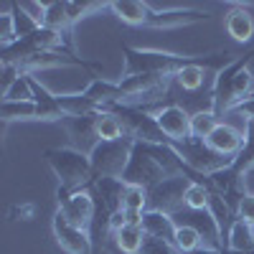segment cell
<instances>
[{"instance_id": "obj_24", "label": "cell", "mask_w": 254, "mask_h": 254, "mask_svg": "<svg viewBox=\"0 0 254 254\" xmlns=\"http://www.w3.org/2000/svg\"><path fill=\"white\" fill-rule=\"evenodd\" d=\"M173 247L181 252V254H190V252H196L203 247V239L201 234L193 229V226H188V224H178L176 229V239H173Z\"/></svg>"}, {"instance_id": "obj_8", "label": "cell", "mask_w": 254, "mask_h": 254, "mask_svg": "<svg viewBox=\"0 0 254 254\" xmlns=\"http://www.w3.org/2000/svg\"><path fill=\"white\" fill-rule=\"evenodd\" d=\"M193 183L188 178V173L183 176H171L160 181L158 186H153L147 190V211H163V214H178L181 208H186V190Z\"/></svg>"}, {"instance_id": "obj_4", "label": "cell", "mask_w": 254, "mask_h": 254, "mask_svg": "<svg viewBox=\"0 0 254 254\" xmlns=\"http://www.w3.org/2000/svg\"><path fill=\"white\" fill-rule=\"evenodd\" d=\"M125 54V69L122 79L137 76V74H163V76H176L186 64L201 61V56H178L158 49H135V46H122Z\"/></svg>"}, {"instance_id": "obj_5", "label": "cell", "mask_w": 254, "mask_h": 254, "mask_svg": "<svg viewBox=\"0 0 254 254\" xmlns=\"http://www.w3.org/2000/svg\"><path fill=\"white\" fill-rule=\"evenodd\" d=\"M173 150L178 153L183 165L190 171L188 176H190L193 183H206V176H214V173L224 171V168L234 165V158L219 155L216 150H211V147L206 145V140H196V137L173 145Z\"/></svg>"}, {"instance_id": "obj_20", "label": "cell", "mask_w": 254, "mask_h": 254, "mask_svg": "<svg viewBox=\"0 0 254 254\" xmlns=\"http://www.w3.org/2000/svg\"><path fill=\"white\" fill-rule=\"evenodd\" d=\"M206 76H211V71L206 66H201V61H193V64H186V66L176 74V84L183 92H198L203 87Z\"/></svg>"}, {"instance_id": "obj_25", "label": "cell", "mask_w": 254, "mask_h": 254, "mask_svg": "<svg viewBox=\"0 0 254 254\" xmlns=\"http://www.w3.org/2000/svg\"><path fill=\"white\" fill-rule=\"evenodd\" d=\"M122 208L127 211V214H145V211H147V188L125 186Z\"/></svg>"}, {"instance_id": "obj_19", "label": "cell", "mask_w": 254, "mask_h": 254, "mask_svg": "<svg viewBox=\"0 0 254 254\" xmlns=\"http://www.w3.org/2000/svg\"><path fill=\"white\" fill-rule=\"evenodd\" d=\"M44 26L61 33L64 38L71 44V20H69V10H66V3H49L46 5V20H44Z\"/></svg>"}, {"instance_id": "obj_28", "label": "cell", "mask_w": 254, "mask_h": 254, "mask_svg": "<svg viewBox=\"0 0 254 254\" xmlns=\"http://www.w3.org/2000/svg\"><path fill=\"white\" fill-rule=\"evenodd\" d=\"M10 5L13 3H5L3 5V15H0V49H8L18 41V33H15V23H13V15H10Z\"/></svg>"}, {"instance_id": "obj_16", "label": "cell", "mask_w": 254, "mask_h": 254, "mask_svg": "<svg viewBox=\"0 0 254 254\" xmlns=\"http://www.w3.org/2000/svg\"><path fill=\"white\" fill-rule=\"evenodd\" d=\"M110 10L127 26H145L147 15H150L147 3H137V0H115L110 3Z\"/></svg>"}, {"instance_id": "obj_6", "label": "cell", "mask_w": 254, "mask_h": 254, "mask_svg": "<svg viewBox=\"0 0 254 254\" xmlns=\"http://www.w3.org/2000/svg\"><path fill=\"white\" fill-rule=\"evenodd\" d=\"M132 145L135 140L130 135H125L120 140H99L89 153L94 181L97 178H122L127 163H130V155H132Z\"/></svg>"}, {"instance_id": "obj_15", "label": "cell", "mask_w": 254, "mask_h": 254, "mask_svg": "<svg viewBox=\"0 0 254 254\" xmlns=\"http://www.w3.org/2000/svg\"><path fill=\"white\" fill-rule=\"evenodd\" d=\"M224 28L234 41H239V44H249V41L254 38V18H252V13L247 8H234V10L226 13Z\"/></svg>"}, {"instance_id": "obj_3", "label": "cell", "mask_w": 254, "mask_h": 254, "mask_svg": "<svg viewBox=\"0 0 254 254\" xmlns=\"http://www.w3.org/2000/svg\"><path fill=\"white\" fill-rule=\"evenodd\" d=\"M46 163H49L51 173L59 181V188H64V190L89 188L92 181H94L89 155L76 150V147H71V145L69 147H49Z\"/></svg>"}, {"instance_id": "obj_17", "label": "cell", "mask_w": 254, "mask_h": 254, "mask_svg": "<svg viewBox=\"0 0 254 254\" xmlns=\"http://www.w3.org/2000/svg\"><path fill=\"white\" fill-rule=\"evenodd\" d=\"M226 252L234 254H249L254 252V229L249 224H244L242 219H237L231 224L229 234H226Z\"/></svg>"}, {"instance_id": "obj_23", "label": "cell", "mask_w": 254, "mask_h": 254, "mask_svg": "<svg viewBox=\"0 0 254 254\" xmlns=\"http://www.w3.org/2000/svg\"><path fill=\"white\" fill-rule=\"evenodd\" d=\"M252 168H254V120L244 122V147L234 158V171L239 176H247Z\"/></svg>"}, {"instance_id": "obj_2", "label": "cell", "mask_w": 254, "mask_h": 254, "mask_svg": "<svg viewBox=\"0 0 254 254\" xmlns=\"http://www.w3.org/2000/svg\"><path fill=\"white\" fill-rule=\"evenodd\" d=\"M254 59V49L247 54L231 59L229 64L214 74V87H211V99H214V112L226 115L234 104L247 99L254 92V76L249 71V61Z\"/></svg>"}, {"instance_id": "obj_26", "label": "cell", "mask_w": 254, "mask_h": 254, "mask_svg": "<svg viewBox=\"0 0 254 254\" xmlns=\"http://www.w3.org/2000/svg\"><path fill=\"white\" fill-rule=\"evenodd\" d=\"M10 15H13V23H15V33H18V38H28V36H33V33L41 28L36 20L18 5V3L10 5Z\"/></svg>"}, {"instance_id": "obj_7", "label": "cell", "mask_w": 254, "mask_h": 254, "mask_svg": "<svg viewBox=\"0 0 254 254\" xmlns=\"http://www.w3.org/2000/svg\"><path fill=\"white\" fill-rule=\"evenodd\" d=\"M56 201H59V211L74 226L92 234V226H94V219H97V203H94V196H92L89 188H81V190L56 188Z\"/></svg>"}, {"instance_id": "obj_27", "label": "cell", "mask_w": 254, "mask_h": 254, "mask_svg": "<svg viewBox=\"0 0 254 254\" xmlns=\"http://www.w3.org/2000/svg\"><path fill=\"white\" fill-rule=\"evenodd\" d=\"M208 196L211 190L203 183H190L186 190V208L190 211H206L208 208Z\"/></svg>"}, {"instance_id": "obj_1", "label": "cell", "mask_w": 254, "mask_h": 254, "mask_svg": "<svg viewBox=\"0 0 254 254\" xmlns=\"http://www.w3.org/2000/svg\"><path fill=\"white\" fill-rule=\"evenodd\" d=\"M188 168L173 150V145H153V142H137L132 145V155L127 163L122 181L125 186H140L150 190L160 181L171 176H183Z\"/></svg>"}, {"instance_id": "obj_31", "label": "cell", "mask_w": 254, "mask_h": 254, "mask_svg": "<svg viewBox=\"0 0 254 254\" xmlns=\"http://www.w3.org/2000/svg\"><path fill=\"white\" fill-rule=\"evenodd\" d=\"M237 219L254 226V193H244V198L239 201V208H237Z\"/></svg>"}, {"instance_id": "obj_22", "label": "cell", "mask_w": 254, "mask_h": 254, "mask_svg": "<svg viewBox=\"0 0 254 254\" xmlns=\"http://www.w3.org/2000/svg\"><path fill=\"white\" fill-rule=\"evenodd\" d=\"M125 125L117 115L107 112V110H99L97 112V137L99 140H120L125 137Z\"/></svg>"}, {"instance_id": "obj_18", "label": "cell", "mask_w": 254, "mask_h": 254, "mask_svg": "<svg viewBox=\"0 0 254 254\" xmlns=\"http://www.w3.org/2000/svg\"><path fill=\"white\" fill-rule=\"evenodd\" d=\"M112 239L122 254H140L142 244H145V231L140 224H125L122 229H117L112 234Z\"/></svg>"}, {"instance_id": "obj_35", "label": "cell", "mask_w": 254, "mask_h": 254, "mask_svg": "<svg viewBox=\"0 0 254 254\" xmlns=\"http://www.w3.org/2000/svg\"><path fill=\"white\" fill-rule=\"evenodd\" d=\"M190 254H224L221 249H214V247H201L196 252H190Z\"/></svg>"}, {"instance_id": "obj_21", "label": "cell", "mask_w": 254, "mask_h": 254, "mask_svg": "<svg viewBox=\"0 0 254 254\" xmlns=\"http://www.w3.org/2000/svg\"><path fill=\"white\" fill-rule=\"evenodd\" d=\"M219 127V115L214 110H196L190 115V137L208 140V135Z\"/></svg>"}, {"instance_id": "obj_11", "label": "cell", "mask_w": 254, "mask_h": 254, "mask_svg": "<svg viewBox=\"0 0 254 254\" xmlns=\"http://www.w3.org/2000/svg\"><path fill=\"white\" fill-rule=\"evenodd\" d=\"M153 115L171 145L190 140V115L186 112V107H181V104H165V107H158Z\"/></svg>"}, {"instance_id": "obj_29", "label": "cell", "mask_w": 254, "mask_h": 254, "mask_svg": "<svg viewBox=\"0 0 254 254\" xmlns=\"http://www.w3.org/2000/svg\"><path fill=\"white\" fill-rule=\"evenodd\" d=\"M28 99H33V89H31V76L28 74H23L20 76L13 87L3 94V102H28Z\"/></svg>"}, {"instance_id": "obj_10", "label": "cell", "mask_w": 254, "mask_h": 254, "mask_svg": "<svg viewBox=\"0 0 254 254\" xmlns=\"http://www.w3.org/2000/svg\"><path fill=\"white\" fill-rule=\"evenodd\" d=\"M51 231L56 237V244L66 254H92V234L74 226L61 211H56L51 219Z\"/></svg>"}, {"instance_id": "obj_36", "label": "cell", "mask_w": 254, "mask_h": 254, "mask_svg": "<svg viewBox=\"0 0 254 254\" xmlns=\"http://www.w3.org/2000/svg\"><path fill=\"white\" fill-rule=\"evenodd\" d=\"M252 97H254V92H252Z\"/></svg>"}, {"instance_id": "obj_9", "label": "cell", "mask_w": 254, "mask_h": 254, "mask_svg": "<svg viewBox=\"0 0 254 254\" xmlns=\"http://www.w3.org/2000/svg\"><path fill=\"white\" fill-rule=\"evenodd\" d=\"M94 203H97V219L94 224H102V229H110V221L122 208V196H125V181L122 178H97L89 186Z\"/></svg>"}, {"instance_id": "obj_12", "label": "cell", "mask_w": 254, "mask_h": 254, "mask_svg": "<svg viewBox=\"0 0 254 254\" xmlns=\"http://www.w3.org/2000/svg\"><path fill=\"white\" fill-rule=\"evenodd\" d=\"M66 127V132L71 137V147L81 153H92V147L99 142L97 137V112L94 115H81V117H66L61 122Z\"/></svg>"}, {"instance_id": "obj_30", "label": "cell", "mask_w": 254, "mask_h": 254, "mask_svg": "<svg viewBox=\"0 0 254 254\" xmlns=\"http://www.w3.org/2000/svg\"><path fill=\"white\" fill-rule=\"evenodd\" d=\"M104 8H110V3H66L71 26H76L79 20L87 18L89 13H97V10H104Z\"/></svg>"}, {"instance_id": "obj_34", "label": "cell", "mask_w": 254, "mask_h": 254, "mask_svg": "<svg viewBox=\"0 0 254 254\" xmlns=\"http://www.w3.org/2000/svg\"><path fill=\"white\" fill-rule=\"evenodd\" d=\"M10 214H18L20 219L31 221V219H33V214H36V206H33V203H26V206H13V208H10Z\"/></svg>"}, {"instance_id": "obj_14", "label": "cell", "mask_w": 254, "mask_h": 254, "mask_svg": "<svg viewBox=\"0 0 254 254\" xmlns=\"http://www.w3.org/2000/svg\"><path fill=\"white\" fill-rule=\"evenodd\" d=\"M176 229H178V224L173 221L171 214H163V211H145L142 214V231H145V237H150V239L173 244Z\"/></svg>"}, {"instance_id": "obj_32", "label": "cell", "mask_w": 254, "mask_h": 254, "mask_svg": "<svg viewBox=\"0 0 254 254\" xmlns=\"http://www.w3.org/2000/svg\"><path fill=\"white\" fill-rule=\"evenodd\" d=\"M20 8H23L38 26H44V20H46V5L49 3H36V0H23V3H18Z\"/></svg>"}, {"instance_id": "obj_33", "label": "cell", "mask_w": 254, "mask_h": 254, "mask_svg": "<svg viewBox=\"0 0 254 254\" xmlns=\"http://www.w3.org/2000/svg\"><path fill=\"white\" fill-rule=\"evenodd\" d=\"M229 112H231V115H239L244 122H252V120H254V97L249 94L247 99H242L239 104H234Z\"/></svg>"}, {"instance_id": "obj_13", "label": "cell", "mask_w": 254, "mask_h": 254, "mask_svg": "<svg viewBox=\"0 0 254 254\" xmlns=\"http://www.w3.org/2000/svg\"><path fill=\"white\" fill-rule=\"evenodd\" d=\"M206 145L211 150H216L219 155L237 158L244 147V130H237V127H231L229 122H219V127L208 135Z\"/></svg>"}]
</instances>
